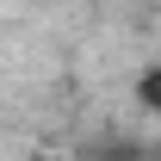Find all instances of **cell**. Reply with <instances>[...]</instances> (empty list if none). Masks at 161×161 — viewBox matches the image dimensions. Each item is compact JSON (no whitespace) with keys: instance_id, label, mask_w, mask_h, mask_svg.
I'll list each match as a JSON object with an SVG mask.
<instances>
[{"instance_id":"cell-1","label":"cell","mask_w":161,"mask_h":161,"mask_svg":"<svg viewBox=\"0 0 161 161\" xmlns=\"http://www.w3.org/2000/svg\"><path fill=\"white\" fill-rule=\"evenodd\" d=\"M142 105L161 112V68H155V75H142Z\"/></svg>"},{"instance_id":"cell-2","label":"cell","mask_w":161,"mask_h":161,"mask_svg":"<svg viewBox=\"0 0 161 161\" xmlns=\"http://www.w3.org/2000/svg\"><path fill=\"white\" fill-rule=\"evenodd\" d=\"M155 161H161V149H155Z\"/></svg>"}]
</instances>
